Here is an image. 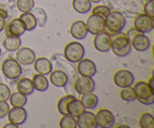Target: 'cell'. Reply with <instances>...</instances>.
Wrapping results in <instances>:
<instances>
[{"label": "cell", "mask_w": 154, "mask_h": 128, "mask_svg": "<svg viewBox=\"0 0 154 128\" xmlns=\"http://www.w3.org/2000/svg\"><path fill=\"white\" fill-rule=\"evenodd\" d=\"M1 56H2V49L1 48H0V57H1Z\"/></svg>", "instance_id": "cell-48"}, {"label": "cell", "mask_w": 154, "mask_h": 128, "mask_svg": "<svg viewBox=\"0 0 154 128\" xmlns=\"http://www.w3.org/2000/svg\"><path fill=\"white\" fill-rule=\"evenodd\" d=\"M132 87H133L135 96H136V100L146 99V98H148L154 95V90L150 88L149 84L146 81H136Z\"/></svg>", "instance_id": "cell-16"}, {"label": "cell", "mask_w": 154, "mask_h": 128, "mask_svg": "<svg viewBox=\"0 0 154 128\" xmlns=\"http://www.w3.org/2000/svg\"><path fill=\"white\" fill-rule=\"evenodd\" d=\"M130 44L126 33L123 32L111 36V49H122Z\"/></svg>", "instance_id": "cell-20"}, {"label": "cell", "mask_w": 154, "mask_h": 128, "mask_svg": "<svg viewBox=\"0 0 154 128\" xmlns=\"http://www.w3.org/2000/svg\"><path fill=\"white\" fill-rule=\"evenodd\" d=\"M0 16L4 17L5 19H7L9 17L8 8L1 2H0Z\"/></svg>", "instance_id": "cell-40"}, {"label": "cell", "mask_w": 154, "mask_h": 128, "mask_svg": "<svg viewBox=\"0 0 154 128\" xmlns=\"http://www.w3.org/2000/svg\"><path fill=\"white\" fill-rule=\"evenodd\" d=\"M70 34L77 40H82L87 37L88 34L85 22L83 20L74 21L70 27Z\"/></svg>", "instance_id": "cell-17"}, {"label": "cell", "mask_w": 154, "mask_h": 128, "mask_svg": "<svg viewBox=\"0 0 154 128\" xmlns=\"http://www.w3.org/2000/svg\"><path fill=\"white\" fill-rule=\"evenodd\" d=\"M117 127H129V126H127V125H119Z\"/></svg>", "instance_id": "cell-47"}, {"label": "cell", "mask_w": 154, "mask_h": 128, "mask_svg": "<svg viewBox=\"0 0 154 128\" xmlns=\"http://www.w3.org/2000/svg\"><path fill=\"white\" fill-rule=\"evenodd\" d=\"M17 91L23 93L26 96H29V95L32 94L35 90L32 79L26 78V77L20 78L17 81Z\"/></svg>", "instance_id": "cell-24"}, {"label": "cell", "mask_w": 154, "mask_h": 128, "mask_svg": "<svg viewBox=\"0 0 154 128\" xmlns=\"http://www.w3.org/2000/svg\"><path fill=\"white\" fill-rule=\"evenodd\" d=\"M90 2L91 3H95V4H96V3H99L102 0H90Z\"/></svg>", "instance_id": "cell-46"}, {"label": "cell", "mask_w": 154, "mask_h": 128, "mask_svg": "<svg viewBox=\"0 0 154 128\" xmlns=\"http://www.w3.org/2000/svg\"><path fill=\"white\" fill-rule=\"evenodd\" d=\"M4 30L6 36L11 35V36H20V37L23 36L26 31L23 22L19 17L14 18L8 23H6Z\"/></svg>", "instance_id": "cell-11"}, {"label": "cell", "mask_w": 154, "mask_h": 128, "mask_svg": "<svg viewBox=\"0 0 154 128\" xmlns=\"http://www.w3.org/2000/svg\"><path fill=\"white\" fill-rule=\"evenodd\" d=\"M6 23H7V22H6V19H5L4 17L0 16V33L4 30L5 27L6 26Z\"/></svg>", "instance_id": "cell-43"}, {"label": "cell", "mask_w": 154, "mask_h": 128, "mask_svg": "<svg viewBox=\"0 0 154 128\" xmlns=\"http://www.w3.org/2000/svg\"><path fill=\"white\" fill-rule=\"evenodd\" d=\"M126 23L124 14L119 11H112L105 19V31L110 35L122 32Z\"/></svg>", "instance_id": "cell-1"}, {"label": "cell", "mask_w": 154, "mask_h": 128, "mask_svg": "<svg viewBox=\"0 0 154 128\" xmlns=\"http://www.w3.org/2000/svg\"><path fill=\"white\" fill-rule=\"evenodd\" d=\"M16 6L18 10L22 13L31 11L35 7L34 0H17Z\"/></svg>", "instance_id": "cell-34"}, {"label": "cell", "mask_w": 154, "mask_h": 128, "mask_svg": "<svg viewBox=\"0 0 154 128\" xmlns=\"http://www.w3.org/2000/svg\"><path fill=\"white\" fill-rule=\"evenodd\" d=\"M97 126L101 128H111L114 126L115 117L110 110L100 108L96 114Z\"/></svg>", "instance_id": "cell-8"}, {"label": "cell", "mask_w": 154, "mask_h": 128, "mask_svg": "<svg viewBox=\"0 0 154 128\" xmlns=\"http://www.w3.org/2000/svg\"><path fill=\"white\" fill-rule=\"evenodd\" d=\"M77 125L79 128H96V114L90 111H84L76 117Z\"/></svg>", "instance_id": "cell-13"}, {"label": "cell", "mask_w": 154, "mask_h": 128, "mask_svg": "<svg viewBox=\"0 0 154 128\" xmlns=\"http://www.w3.org/2000/svg\"><path fill=\"white\" fill-rule=\"evenodd\" d=\"M138 101L140 102V103L143 104V105H153L154 103V95L153 96H150V97L148 98H146V99H138Z\"/></svg>", "instance_id": "cell-41"}, {"label": "cell", "mask_w": 154, "mask_h": 128, "mask_svg": "<svg viewBox=\"0 0 154 128\" xmlns=\"http://www.w3.org/2000/svg\"><path fill=\"white\" fill-rule=\"evenodd\" d=\"M11 93V92L8 86L4 83H0V101L8 100Z\"/></svg>", "instance_id": "cell-36"}, {"label": "cell", "mask_w": 154, "mask_h": 128, "mask_svg": "<svg viewBox=\"0 0 154 128\" xmlns=\"http://www.w3.org/2000/svg\"><path fill=\"white\" fill-rule=\"evenodd\" d=\"M9 109L10 106L7 101H0V119L4 118L7 116Z\"/></svg>", "instance_id": "cell-39"}, {"label": "cell", "mask_w": 154, "mask_h": 128, "mask_svg": "<svg viewBox=\"0 0 154 128\" xmlns=\"http://www.w3.org/2000/svg\"><path fill=\"white\" fill-rule=\"evenodd\" d=\"M85 23L88 33L93 36L105 31V18L100 16L92 14L88 17Z\"/></svg>", "instance_id": "cell-7"}, {"label": "cell", "mask_w": 154, "mask_h": 128, "mask_svg": "<svg viewBox=\"0 0 154 128\" xmlns=\"http://www.w3.org/2000/svg\"><path fill=\"white\" fill-rule=\"evenodd\" d=\"M7 116L9 122L20 126L26 121L28 114L24 107H12L9 109Z\"/></svg>", "instance_id": "cell-10"}, {"label": "cell", "mask_w": 154, "mask_h": 128, "mask_svg": "<svg viewBox=\"0 0 154 128\" xmlns=\"http://www.w3.org/2000/svg\"><path fill=\"white\" fill-rule=\"evenodd\" d=\"M138 33H139V31H138V30H137L134 27H131L129 30H127V32H126V36H127L128 39H129V42H130V40L132 39V38L135 35H136Z\"/></svg>", "instance_id": "cell-42"}, {"label": "cell", "mask_w": 154, "mask_h": 128, "mask_svg": "<svg viewBox=\"0 0 154 128\" xmlns=\"http://www.w3.org/2000/svg\"><path fill=\"white\" fill-rule=\"evenodd\" d=\"M77 63V70L80 75L93 78L96 75L97 69L93 60L88 58H83Z\"/></svg>", "instance_id": "cell-12"}, {"label": "cell", "mask_w": 154, "mask_h": 128, "mask_svg": "<svg viewBox=\"0 0 154 128\" xmlns=\"http://www.w3.org/2000/svg\"><path fill=\"white\" fill-rule=\"evenodd\" d=\"M35 59L34 51L27 47H20L16 52V60L23 66L32 64Z\"/></svg>", "instance_id": "cell-14"}, {"label": "cell", "mask_w": 154, "mask_h": 128, "mask_svg": "<svg viewBox=\"0 0 154 128\" xmlns=\"http://www.w3.org/2000/svg\"><path fill=\"white\" fill-rule=\"evenodd\" d=\"M154 18L150 17L145 14H139L135 17L133 21L134 27L142 33H148L153 29Z\"/></svg>", "instance_id": "cell-6"}, {"label": "cell", "mask_w": 154, "mask_h": 128, "mask_svg": "<svg viewBox=\"0 0 154 128\" xmlns=\"http://www.w3.org/2000/svg\"><path fill=\"white\" fill-rule=\"evenodd\" d=\"M18 127H19V126L11 123V122H9V123H5V124L3 126V128H18Z\"/></svg>", "instance_id": "cell-44"}, {"label": "cell", "mask_w": 154, "mask_h": 128, "mask_svg": "<svg viewBox=\"0 0 154 128\" xmlns=\"http://www.w3.org/2000/svg\"><path fill=\"white\" fill-rule=\"evenodd\" d=\"M3 46L8 52H15L21 47L22 41L20 36H6L3 40Z\"/></svg>", "instance_id": "cell-22"}, {"label": "cell", "mask_w": 154, "mask_h": 128, "mask_svg": "<svg viewBox=\"0 0 154 128\" xmlns=\"http://www.w3.org/2000/svg\"><path fill=\"white\" fill-rule=\"evenodd\" d=\"M120 96L123 101L127 102L136 100V96L132 86L123 87L120 91Z\"/></svg>", "instance_id": "cell-31"}, {"label": "cell", "mask_w": 154, "mask_h": 128, "mask_svg": "<svg viewBox=\"0 0 154 128\" xmlns=\"http://www.w3.org/2000/svg\"><path fill=\"white\" fill-rule=\"evenodd\" d=\"M96 87V83L92 77L81 76L78 77L74 81V88L79 94L93 92Z\"/></svg>", "instance_id": "cell-4"}, {"label": "cell", "mask_w": 154, "mask_h": 128, "mask_svg": "<svg viewBox=\"0 0 154 128\" xmlns=\"http://www.w3.org/2000/svg\"><path fill=\"white\" fill-rule=\"evenodd\" d=\"M2 72L9 80H16L21 76L23 69L21 64L15 58L8 57L2 64Z\"/></svg>", "instance_id": "cell-2"}, {"label": "cell", "mask_w": 154, "mask_h": 128, "mask_svg": "<svg viewBox=\"0 0 154 128\" xmlns=\"http://www.w3.org/2000/svg\"><path fill=\"white\" fill-rule=\"evenodd\" d=\"M31 12L35 17L37 25H38L40 27H45L48 20V15L45 11L40 7H34L31 10Z\"/></svg>", "instance_id": "cell-29"}, {"label": "cell", "mask_w": 154, "mask_h": 128, "mask_svg": "<svg viewBox=\"0 0 154 128\" xmlns=\"http://www.w3.org/2000/svg\"><path fill=\"white\" fill-rule=\"evenodd\" d=\"M75 98V96L72 94H67L65 96H62L57 102V109L58 111L62 114V115H65V114H68L67 110H66V105H67L68 102L72 99Z\"/></svg>", "instance_id": "cell-33"}, {"label": "cell", "mask_w": 154, "mask_h": 128, "mask_svg": "<svg viewBox=\"0 0 154 128\" xmlns=\"http://www.w3.org/2000/svg\"><path fill=\"white\" fill-rule=\"evenodd\" d=\"M140 127L141 128H153L154 117L152 114L149 112H144L140 116L139 120Z\"/></svg>", "instance_id": "cell-32"}, {"label": "cell", "mask_w": 154, "mask_h": 128, "mask_svg": "<svg viewBox=\"0 0 154 128\" xmlns=\"http://www.w3.org/2000/svg\"><path fill=\"white\" fill-rule=\"evenodd\" d=\"M64 57L69 62L77 63L84 58L85 48L84 45L78 42H71L65 46Z\"/></svg>", "instance_id": "cell-3"}, {"label": "cell", "mask_w": 154, "mask_h": 128, "mask_svg": "<svg viewBox=\"0 0 154 128\" xmlns=\"http://www.w3.org/2000/svg\"><path fill=\"white\" fill-rule=\"evenodd\" d=\"M59 126L61 128H77L76 117L71 114H65L60 118Z\"/></svg>", "instance_id": "cell-30"}, {"label": "cell", "mask_w": 154, "mask_h": 128, "mask_svg": "<svg viewBox=\"0 0 154 128\" xmlns=\"http://www.w3.org/2000/svg\"><path fill=\"white\" fill-rule=\"evenodd\" d=\"M72 7L76 12L84 14L91 10L92 3L90 0H72Z\"/></svg>", "instance_id": "cell-28"}, {"label": "cell", "mask_w": 154, "mask_h": 128, "mask_svg": "<svg viewBox=\"0 0 154 128\" xmlns=\"http://www.w3.org/2000/svg\"><path fill=\"white\" fill-rule=\"evenodd\" d=\"M132 48L139 52H144L149 49L150 46V41L145 33H138L130 40Z\"/></svg>", "instance_id": "cell-15"}, {"label": "cell", "mask_w": 154, "mask_h": 128, "mask_svg": "<svg viewBox=\"0 0 154 128\" xmlns=\"http://www.w3.org/2000/svg\"><path fill=\"white\" fill-rule=\"evenodd\" d=\"M8 100L12 107H24L27 103V96L19 91L11 93Z\"/></svg>", "instance_id": "cell-27"}, {"label": "cell", "mask_w": 154, "mask_h": 128, "mask_svg": "<svg viewBox=\"0 0 154 128\" xmlns=\"http://www.w3.org/2000/svg\"><path fill=\"white\" fill-rule=\"evenodd\" d=\"M111 11V8L109 7H108L107 5H96L92 9V14L102 17L105 18V19L109 14Z\"/></svg>", "instance_id": "cell-35"}, {"label": "cell", "mask_w": 154, "mask_h": 128, "mask_svg": "<svg viewBox=\"0 0 154 128\" xmlns=\"http://www.w3.org/2000/svg\"><path fill=\"white\" fill-rule=\"evenodd\" d=\"M93 46L99 52H108L111 50V35L106 31L95 35Z\"/></svg>", "instance_id": "cell-9"}, {"label": "cell", "mask_w": 154, "mask_h": 128, "mask_svg": "<svg viewBox=\"0 0 154 128\" xmlns=\"http://www.w3.org/2000/svg\"><path fill=\"white\" fill-rule=\"evenodd\" d=\"M111 51L114 53V54H115L117 57H124L129 55L131 53V51H132V45H131V44H129L127 46L125 47L124 48H122V49H111Z\"/></svg>", "instance_id": "cell-37"}, {"label": "cell", "mask_w": 154, "mask_h": 128, "mask_svg": "<svg viewBox=\"0 0 154 128\" xmlns=\"http://www.w3.org/2000/svg\"><path fill=\"white\" fill-rule=\"evenodd\" d=\"M147 84H149V86L150 87V88H151L153 90H154V78H153V75H152L150 78H149L148 81H147Z\"/></svg>", "instance_id": "cell-45"}, {"label": "cell", "mask_w": 154, "mask_h": 128, "mask_svg": "<svg viewBox=\"0 0 154 128\" xmlns=\"http://www.w3.org/2000/svg\"><path fill=\"white\" fill-rule=\"evenodd\" d=\"M19 18L23 22L26 31H32L37 27V21L31 11L22 13L20 15Z\"/></svg>", "instance_id": "cell-26"}, {"label": "cell", "mask_w": 154, "mask_h": 128, "mask_svg": "<svg viewBox=\"0 0 154 128\" xmlns=\"http://www.w3.org/2000/svg\"><path fill=\"white\" fill-rule=\"evenodd\" d=\"M81 101L86 109H94L99 103V98L97 95L95 94L93 92H90V93L82 94Z\"/></svg>", "instance_id": "cell-25"}, {"label": "cell", "mask_w": 154, "mask_h": 128, "mask_svg": "<svg viewBox=\"0 0 154 128\" xmlns=\"http://www.w3.org/2000/svg\"><path fill=\"white\" fill-rule=\"evenodd\" d=\"M144 14L154 18V0H148L143 8Z\"/></svg>", "instance_id": "cell-38"}, {"label": "cell", "mask_w": 154, "mask_h": 128, "mask_svg": "<svg viewBox=\"0 0 154 128\" xmlns=\"http://www.w3.org/2000/svg\"><path fill=\"white\" fill-rule=\"evenodd\" d=\"M49 79L51 84L57 87H64L69 82V75L66 72L56 69L49 74Z\"/></svg>", "instance_id": "cell-18"}, {"label": "cell", "mask_w": 154, "mask_h": 128, "mask_svg": "<svg viewBox=\"0 0 154 128\" xmlns=\"http://www.w3.org/2000/svg\"><path fill=\"white\" fill-rule=\"evenodd\" d=\"M33 87L35 90L40 92L46 91L49 87V81L47 78L46 75L42 74H35L32 78Z\"/></svg>", "instance_id": "cell-23"}, {"label": "cell", "mask_w": 154, "mask_h": 128, "mask_svg": "<svg viewBox=\"0 0 154 128\" xmlns=\"http://www.w3.org/2000/svg\"><path fill=\"white\" fill-rule=\"evenodd\" d=\"M34 69L37 73L48 75L53 71V64L49 59L45 57L36 58L34 61Z\"/></svg>", "instance_id": "cell-19"}, {"label": "cell", "mask_w": 154, "mask_h": 128, "mask_svg": "<svg viewBox=\"0 0 154 128\" xmlns=\"http://www.w3.org/2000/svg\"><path fill=\"white\" fill-rule=\"evenodd\" d=\"M113 80L117 87L123 88L128 86H132L135 81V77L132 72L126 69H123L117 70L114 74Z\"/></svg>", "instance_id": "cell-5"}, {"label": "cell", "mask_w": 154, "mask_h": 128, "mask_svg": "<svg viewBox=\"0 0 154 128\" xmlns=\"http://www.w3.org/2000/svg\"><path fill=\"white\" fill-rule=\"evenodd\" d=\"M66 110H67L68 114L77 117L81 113L84 112L86 108L83 105L81 99H78L75 97L68 102L67 105H66Z\"/></svg>", "instance_id": "cell-21"}]
</instances>
